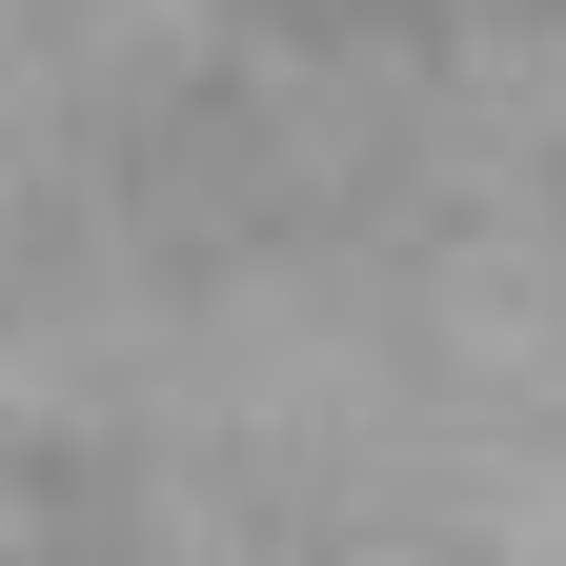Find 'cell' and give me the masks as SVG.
<instances>
[{
    "mask_svg": "<svg viewBox=\"0 0 566 566\" xmlns=\"http://www.w3.org/2000/svg\"><path fill=\"white\" fill-rule=\"evenodd\" d=\"M0 566H566V0H0Z\"/></svg>",
    "mask_w": 566,
    "mask_h": 566,
    "instance_id": "6da1fadb",
    "label": "cell"
}]
</instances>
